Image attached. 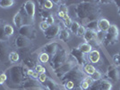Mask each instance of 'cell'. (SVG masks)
<instances>
[{"label":"cell","mask_w":120,"mask_h":90,"mask_svg":"<svg viewBox=\"0 0 120 90\" xmlns=\"http://www.w3.org/2000/svg\"><path fill=\"white\" fill-rule=\"evenodd\" d=\"M104 38H105V33L101 31H97V41L99 43H102L104 41Z\"/></svg>","instance_id":"33"},{"label":"cell","mask_w":120,"mask_h":90,"mask_svg":"<svg viewBox=\"0 0 120 90\" xmlns=\"http://www.w3.org/2000/svg\"><path fill=\"white\" fill-rule=\"evenodd\" d=\"M59 47H60V45L58 42H50V43L45 45V46L43 47V50H44L43 52H46L49 57L52 58V57L60 50Z\"/></svg>","instance_id":"13"},{"label":"cell","mask_w":120,"mask_h":90,"mask_svg":"<svg viewBox=\"0 0 120 90\" xmlns=\"http://www.w3.org/2000/svg\"><path fill=\"white\" fill-rule=\"evenodd\" d=\"M20 60V54L17 51H11L9 54V61L12 63H15Z\"/></svg>","instance_id":"25"},{"label":"cell","mask_w":120,"mask_h":90,"mask_svg":"<svg viewBox=\"0 0 120 90\" xmlns=\"http://www.w3.org/2000/svg\"><path fill=\"white\" fill-rule=\"evenodd\" d=\"M33 73H34V70H31V69H27V70H26V75L28 77H32Z\"/></svg>","instance_id":"48"},{"label":"cell","mask_w":120,"mask_h":90,"mask_svg":"<svg viewBox=\"0 0 120 90\" xmlns=\"http://www.w3.org/2000/svg\"><path fill=\"white\" fill-rule=\"evenodd\" d=\"M38 79H39V81H40V83L44 84V83H46V81L48 80V77L46 75V73H44V74H40Z\"/></svg>","instance_id":"40"},{"label":"cell","mask_w":120,"mask_h":90,"mask_svg":"<svg viewBox=\"0 0 120 90\" xmlns=\"http://www.w3.org/2000/svg\"><path fill=\"white\" fill-rule=\"evenodd\" d=\"M23 63H24V65L26 67H28V69H31V70H32L33 67H36V65H37L35 63V61L32 60L31 58H30V57L23 58Z\"/></svg>","instance_id":"23"},{"label":"cell","mask_w":120,"mask_h":90,"mask_svg":"<svg viewBox=\"0 0 120 90\" xmlns=\"http://www.w3.org/2000/svg\"><path fill=\"white\" fill-rule=\"evenodd\" d=\"M75 15L80 20L86 21V24L91 21L98 20L100 15V9L98 2H81L75 7Z\"/></svg>","instance_id":"1"},{"label":"cell","mask_w":120,"mask_h":90,"mask_svg":"<svg viewBox=\"0 0 120 90\" xmlns=\"http://www.w3.org/2000/svg\"><path fill=\"white\" fill-rule=\"evenodd\" d=\"M22 7L24 9L25 13L27 14V15L30 17V19L34 20V16H35V11H36V6L33 1L28 0L26 1L24 4L22 5Z\"/></svg>","instance_id":"11"},{"label":"cell","mask_w":120,"mask_h":90,"mask_svg":"<svg viewBox=\"0 0 120 90\" xmlns=\"http://www.w3.org/2000/svg\"><path fill=\"white\" fill-rule=\"evenodd\" d=\"M15 3V1L14 0H0V6L2 8H8L13 6Z\"/></svg>","instance_id":"26"},{"label":"cell","mask_w":120,"mask_h":90,"mask_svg":"<svg viewBox=\"0 0 120 90\" xmlns=\"http://www.w3.org/2000/svg\"><path fill=\"white\" fill-rule=\"evenodd\" d=\"M8 40H9V37H7L5 34V31H4V25H0V41H7Z\"/></svg>","instance_id":"31"},{"label":"cell","mask_w":120,"mask_h":90,"mask_svg":"<svg viewBox=\"0 0 120 90\" xmlns=\"http://www.w3.org/2000/svg\"><path fill=\"white\" fill-rule=\"evenodd\" d=\"M49 58L50 57L46 52H42L39 56V60H40L41 63H47V62L49 61Z\"/></svg>","instance_id":"29"},{"label":"cell","mask_w":120,"mask_h":90,"mask_svg":"<svg viewBox=\"0 0 120 90\" xmlns=\"http://www.w3.org/2000/svg\"><path fill=\"white\" fill-rule=\"evenodd\" d=\"M107 75L112 81H117L119 79V71L118 69L114 65H111L107 70Z\"/></svg>","instance_id":"14"},{"label":"cell","mask_w":120,"mask_h":90,"mask_svg":"<svg viewBox=\"0 0 120 90\" xmlns=\"http://www.w3.org/2000/svg\"><path fill=\"white\" fill-rule=\"evenodd\" d=\"M84 75H83V73H82V71L81 70V69L79 67H75L73 70L69 71L67 74L65 76H64L61 80H62V82L64 83L65 81H67V80H71V81H73L74 83H75V86H79L80 85L81 86V84H82V82L83 81L84 79Z\"/></svg>","instance_id":"3"},{"label":"cell","mask_w":120,"mask_h":90,"mask_svg":"<svg viewBox=\"0 0 120 90\" xmlns=\"http://www.w3.org/2000/svg\"><path fill=\"white\" fill-rule=\"evenodd\" d=\"M70 37V32L68 31V29L66 28H62L59 32V34H58V38L60 41H66L69 39Z\"/></svg>","instance_id":"19"},{"label":"cell","mask_w":120,"mask_h":90,"mask_svg":"<svg viewBox=\"0 0 120 90\" xmlns=\"http://www.w3.org/2000/svg\"><path fill=\"white\" fill-rule=\"evenodd\" d=\"M51 15V13L50 12H48V11H46V10H41L40 11V16L43 18V19H47L49 15Z\"/></svg>","instance_id":"43"},{"label":"cell","mask_w":120,"mask_h":90,"mask_svg":"<svg viewBox=\"0 0 120 90\" xmlns=\"http://www.w3.org/2000/svg\"><path fill=\"white\" fill-rule=\"evenodd\" d=\"M83 80H84V81H86V82H87V83H88V84H89L90 86L92 85V84H93V82H94V81L92 80V78H90V76H88V77H86V78H85Z\"/></svg>","instance_id":"46"},{"label":"cell","mask_w":120,"mask_h":90,"mask_svg":"<svg viewBox=\"0 0 120 90\" xmlns=\"http://www.w3.org/2000/svg\"><path fill=\"white\" fill-rule=\"evenodd\" d=\"M90 86L89 85V84H88L86 81H84V80H83V81L82 82V84H81V88H82V90L89 89V88H90Z\"/></svg>","instance_id":"44"},{"label":"cell","mask_w":120,"mask_h":90,"mask_svg":"<svg viewBox=\"0 0 120 90\" xmlns=\"http://www.w3.org/2000/svg\"><path fill=\"white\" fill-rule=\"evenodd\" d=\"M60 30H61V29H60L59 25H51V26H49V27L44 32V35H45V37L47 39L51 40V39L56 38V36H58Z\"/></svg>","instance_id":"12"},{"label":"cell","mask_w":120,"mask_h":90,"mask_svg":"<svg viewBox=\"0 0 120 90\" xmlns=\"http://www.w3.org/2000/svg\"><path fill=\"white\" fill-rule=\"evenodd\" d=\"M100 60V53L98 50H92L89 53V60L90 63L96 64Z\"/></svg>","instance_id":"17"},{"label":"cell","mask_w":120,"mask_h":90,"mask_svg":"<svg viewBox=\"0 0 120 90\" xmlns=\"http://www.w3.org/2000/svg\"><path fill=\"white\" fill-rule=\"evenodd\" d=\"M113 61L115 63V66H120V52L113 56Z\"/></svg>","instance_id":"39"},{"label":"cell","mask_w":120,"mask_h":90,"mask_svg":"<svg viewBox=\"0 0 120 90\" xmlns=\"http://www.w3.org/2000/svg\"><path fill=\"white\" fill-rule=\"evenodd\" d=\"M4 31H5L6 36L9 37V38H10L11 36H13V35H14V33H15L14 27L11 25H8V24L4 25Z\"/></svg>","instance_id":"24"},{"label":"cell","mask_w":120,"mask_h":90,"mask_svg":"<svg viewBox=\"0 0 120 90\" xmlns=\"http://www.w3.org/2000/svg\"><path fill=\"white\" fill-rule=\"evenodd\" d=\"M75 67H76V61L75 60H68L66 63H65L63 66H61L59 69L55 70L56 76L59 78H62L64 76H65L69 71L73 70Z\"/></svg>","instance_id":"6"},{"label":"cell","mask_w":120,"mask_h":90,"mask_svg":"<svg viewBox=\"0 0 120 90\" xmlns=\"http://www.w3.org/2000/svg\"><path fill=\"white\" fill-rule=\"evenodd\" d=\"M56 90H61V89H59V88H57V89H56Z\"/></svg>","instance_id":"54"},{"label":"cell","mask_w":120,"mask_h":90,"mask_svg":"<svg viewBox=\"0 0 120 90\" xmlns=\"http://www.w3.org/2000/svg\"><path fill=\"white\" fill-rule=\"evenodd\" d=\"M78 49L83 53V54H89L90 51L92 50V46L90 43H87V42H83V43H81L78 47Z\"/></svg>","instance_id":"18"},{"label":"cell","mask_w":120,"mask_h":90,"mask_svg":"<svg viewBox=\"0 0 120 90\" xmlns=\"http://www.w3.org/2000/svg\"><path fill=\"white\" fill-rule=\"evenodd\" d=\"M40 4H42V6L44 7V9H51L52 7H53V5H54V3L52 2V1H50V0H45V1H42V2H40Z\"/></svg>","instance_id":"30"},{"label":"cell","mask_w":120,"mask_h":90,"mask_svg":"<svg viewBox=\"0 0 120 90\" xmlns=\"http://www.w3.org/2000/svg\"><path fill=\"white\" fill-rule=\"evenodd\" d=\"M13 21H14L15 25L18 28V29L23 25V24H22V15H21L20 12H18V13L14 16Z\"/></svg>","instance_id":"21"},{"label":"cell","mask_w":120,"mask_h":90,"mask_svg":"<svg viewBox=\"0 0 120 90\" xmlns=\"http://www.w3.org/2000/svg\"><path fill=\"white\" fill-rule=\"evenodd\" d=\"M57 15H58V17H60V18H62V19H64L65 16L67 15H65V13L63 12L62 10H59L58 12H57Z\"/></svg>","instance_id":"47"},{"label":"cell","mask_w":120,"mask_h":90,"mask_svg":"<svg viewBox=\"0 0 120 90\" xmlns=\"http://www.w3.org/2000/svg\"><path fill=\"white\" fill-rule=\"evenodd\" d=\"M49 27V25L48 24H47V23H46V21H42V22H40V28L42 31H43V32H45V31L47 30Z\"/></svg>","instance_id":"42"},{"label":"cell","mask_w":120,"mask_h":90,"mask_svg":"<svg viewBox=\"0 0 120 90\" xmlns=\"http://www.w3.org/2000/svg\"><path fill=\"white\" fill-rule=\"evenodd\" d=\"M10 45L7 41H0V61L3 63H6L9 61V54H10Z\"/></svg>","instance_id":"7"},{"label":"cell","mask_w":120,"mask_h":90,"mask_svg":"<svg viewBox=\"0 0 120 90\" xmlns=\"http://www.w3.org/2000/svg\"><path fill=\"white\" fill-rule=\"evenodd\" d=\"M99 3H101V4H110L111 1H100Z\"/></svg>","instance_id":"50"},{"label":"cell","mask_w":120,"mask_h":90,"mask_svg":"<svg viewBox=\"0 0 120 90\" xmlns=\"http://www.w3.org/2000/svg\"><path fill=\"white\" fill-rule=\"evenodd\" d=\"M63 22H64L65 27H69V28H70L71 25H72V23H73V21H72V19H71V17L69 15H66L65 18L63 19Z\"/></svg>","instance_id":"36"},{"label":"cell","mask_w":120,"mask_h":90,"mask_svg":"<svg viewBox=\"0 0 120 90\" xmlns=\"http://www.w3.org/2000/svg\"><path fill=\"white\" fill-rule=\"evenodd\" d=\"M83 39L87 43L90 42H96V44H99V42L97 41V31H91V30H87L85 32L84 35H83Z\"/></svg>","instance_id":"15"},{"label":"cell","mask_w":120,"mask_h":90,"mask_svg":"<svg viewBox=\"0 0 120 90\" xmlns=\"http://www.w3.org/2000/svg\"><path fill=\"white\" fill-rule=\"evenodd\" d=\"M7 79V76L4 74V73H2V74H0V85H3V84H5V82L6 81Z\"/></svg>","instance_id":"45"},{"label":"cell","mask_w":120,"mask_h":90,"mask_svg":"<svg viewBox=\"0 0 120 90\" xmlns=\"http://www.w3.org/2000/svg\"><path fill=\"white\" fill-rule=\"evenodd\" d=\"M64 85H65V87L66 90H73L75 87V83L71 80H67V81H65L64 82Z\"/></svg>","instance_id":"34"},{"label":"cell","mask_w":120,"mask_h":90,"mask_svg":"<svg viewBox=\"0 0 120 90\" xmlns=\"http://www.w3.org/2000/svg\"><path fill=\"white\" fill-rule=\"evenodd\" d=\"M85 32H86V28H85V26H83V25H80L79 29H78L77 33H76V35H77L78 37H83Z\"/></svg>","instance_id":"37"},{"label":"cell","mask_w":120,"mask_h":90,"mask_svg":"<svg viewBox=\"0 0 120 90\" xmlns=\"http://www.w3.org/2000/svg\"><path fill=\"white\" fill-rule=\"evenodd\" d=\"M96 70H97L96 68L92 64H85L83 67V71L85 74H87L88 76H91Z\"/></svg>","instance_id":"22"},{"label":"cell","mask_w":120,"mask_h":90,"mask_svg":"<svg viewBox=\"0 0 120 90\" xmlns=\"http://www.w3.org/2000/svg\"><path fill=\"white\" fill-rule=\"evenodd\" d=\"M39 75H40V74H39L38 72H36L35 70H34V73H33V75H32L31 78H33L34 79H37V78H39Z\"/></svg>","instance_id":"49"},{"label":"cell","mask_w":120,"mask_h":90,"mask_svg":"<svg viewBox=\"0 0 120 90\" xmlns=\"http://www.w3.org/2000/svg\"><path fill=\"white\" fill-rule=\"evenodd\" d=\"M70 55L75 59L77 64L79 65H85L86 64V60H85L84 54L78 48H74L70 51Z\"/></svg>","instance_id":"10"},{"label":"cell","mask_w":120,"mask_h":90,"mask_svg":"<svg viewBox=\"0 0 120 90\" xmlns=\"http://www.w3.org/2000/svg\"><path fill=\"white\" fill-rule=\"evenodd\" d=\"M45 21H46V23H47L48 25H49V26L53 25H54V23H55V20H54V16H53L52 15H50Z\"/></svg>","instance_id":"41"},{"label":"cell","mask_w":120,"mask_h":90,"mask_svg":"<svg viewBox=\"0 0 120 90\" xmlns=\"http://www.w3.org/2000/svg\"><path fill=\"white\" fill-rule=\"evenodd\" d=\"M46 88L47 90H56L57 89V86L55 82L53 81V80L51 79H49L46 81Z\"/></svg>","instance_id":"27"},{"label":"cell","mask_w":120,"mask_h":90,"mask_svg":"<svg viewBox=\"0 0 120 90\" xmlns=\"http://www.w3.org/2000/svg\"><path fill=\"white\" fill-rule=\"evenodd\" d=\"M31 45H32L31 40L26 38V37H23V36L18 35L15 39V46L17 49H19V50H22V49H28Z\"/></svg>","instance_id":"9"},{"label":"cell","mask_w":120,"mask_h":90,"mask_svg":"<svg viewBox=\"0 0 120 90\" xmlns=\"http://www.w3.org/2000/svg\"><path fill=\"white\" fill-rule=\"evenodd\" d=\"M19 35L26 37L30 40H33L36 38V31L33 25H22L18 29Z\"/></svg>","instance_id":"8"},{"label":"cell","mask_w":120,"mask_h":90,"mask_svg":"<svg viewBox=\"0 0 120 90\" xmlns=\"http://www.w3.org/2000/svg\"><path fill=\"white\" fill-rule=\"evenodd\" d=\"M35 71L38 72L39 74H44V73H46V69L44 67H42L41 65L37 64L35 67Z\"/></svg>","instance_id":"38"},{"label":"cell","mask_w":120,"mask_h":90,"mask_svg":"<svg viewBox=\"0 0 120 90\" xmlns=\"http://www.w3.org/2000/svg\"><path fill=\"white\" fill-rule=\"evenodd\" d=\"M67 61H68V52L65 49H61L51 58L50 67L55 71L57 69H59L61 66L66 63Z\"/></svg>","instance_id":"2"},{"label":"cell","mask_w":120,"mask_h":90,"mask_svg":"<svg viewBox=\"0 0 120 90\" xmlns=\"http://www.w3.org/2000/svg\"><path fill=\"white\" fill-rule=\"evenodd\" d=\"M110 23L109 21L106 18H100V20H98V30L101 31L103 33H106L109 30L110 27Z\"/></svg>","instance_id":"16"},{"label":"cell","mask_w":120,"mask_h":90,"mask_svg":"<svg viewBox=\"0 0 120 90\" xmlns=\"http://www.w3.org/2000/svg\"><path fill=\"white\" fill-rule=\"evenodd\" d=\"M118 36H119V30L117 26L115 25H111L109 30L106 32L103 43H105L106 45L115 44L118 42Z\"/></svg>","instance_id":"4"},{"label":"cell","mask_w":120,"mask_h":90,"mask_svg":"<svg viewBox=\"0 0 120 90\" xmlns=\"http://www.w3.org/2000/svg\"><path fill=\"white\" fill-rule=\"evenodd\" d=\"M2 25V22H1V19H0V25Z\"/></svg>","instance_id":"53"},{"label":"cell","mask_w":120,"mask_h":90,"mask_svg":"<svg viewBox=\"0 0 120 90\" xmlns=\"http://www.w3.org/2000/svg\"><path fill=\"white\" fill-rule=\"evenodd\" d=\"M112 88V84L110 81L107 79L101 80L99 84V90H111Z\"/></svg>","instance_id":"20"},{"label":"cell","mask_w":120,"mask_h":90,"mask_svg":"<svg viewBox=\"0 0 120 90\" xmlns=\"http://www.w3.org/2000/svg\"><path fill=\"white\" fill-rule=\"evenodd\" d=\"M23 68L22 67H13L9 70V76H10L11 82L15 85H21L22 82L24 79L25 74L23 73Z\"/></svg>","instance_id":"5"},{"label":"cell","mask_w":120,"mask_h":90,"mask_svg":"<svg viewBox=\"0 0 120 90\" xmlns=\"http://www.w3.org/2000/svg\"><path fill=\"white\" fill-rule=\"evenodd\" d=\"M90 78H92V80H93V81H99V80L101 79L102 75H101V73H100L99 70H96L95 72H94L92 75L90 76Z\"/></svg>","instance_id":"35"},{"label":"cell","mask_w":120,"mask_h":90,"mask_svg":"<svg viewBox=\"0 0 120 90\" xmlns=\"http://www.w3.org/2000/svg\"><path fill=\"white\" fill-rule=\"evenodd\" d=\"M117 13H118V15H120V7H118V10H117Z\"/></svg>","instance_id":"52"},{"label":"cell","mask_w":120,"mask_h":90,"mask_svg":"<svg viewBox=\"0 0 120 90\" xmlns=\"http://www.w3.org/2000/svg\"><path fill=\"white\" fill-rule=\"evenodd\" d=\"M85 27L87 28V30L96 31L97 29H98V20L89 22L88 24H86V25H85Z\"/></svg>","instance_id":"28"},{"label":"cell","mask_w":120,"mask_h":90,"mask_svg":"<svg viewBox=\"0 0 120 90\" xmlns=\"http://www.w3.org/2000/svg\"><path fill=\"white\" fill-rule=\"evenodd\" d=\"M79 27H80V25H79V23H78V22H76V21H75V22H73V23H72V25H71L70 31L72 32V33H73L76 34V33H77L78 29H79Z\"/></svg>","instance_id":"32"},{"label":"cell","mask_w":120,"mask_h":90,"mask_svg":"<svg viewBox=\"0 0 120 90\" xmlns=\"http://www.w3.org/2000/svg\"><path fill=\"white\" fill-rule=\"evenodd\" d=\"M114 3H115L116 5V6L117 7H120V1H113Z\"/></svg>","instance_id":"51"}]
</instances>
